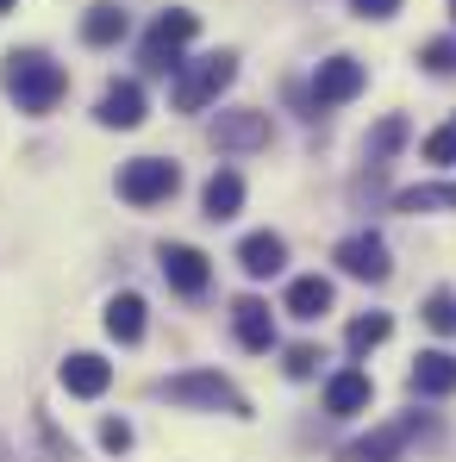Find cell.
I'll use <instances>...</instances> for the list:
<instances>
[{
    "instance_id": "cell-9",
    "label": "cell",
    "mask_w": 456,
    "mask_h": 462,
    "mask_svg": "<svg viewBox=\"0 0 456 462\" xmlns=\"http://www.w3.org/2000/svg\"><path fill=\"white\" fill-rule=\"evenodd\" d=\"M213 144L219 151H263L269 144V113H256V106H231L213 119Z\"/></svg>"
},
{
    "instance_id": "cell-12",
    "label": "cell",
    "mask_w": 456,
    "mask_h": 462,
    "mask_svg": "<svg viewBox=\"0 0 456 462\" xmlns=\"http://www.w3.org/2000/svg\"><path fill=\"white\" fill-rule=\"evenodd\" d=\"M94 119H100L107 132H132V125H144V88H138V81H113V88L100 94Z\"/></svg>"
},
{
    "instance_id": "cell-7",
    "label": "cell",
    "mask_w": 456,
    "mask_h": 462,
    "mask_svg": "<svg viewBox=\"0 0 456 462\" xmlns=\"http://www.w3.org/2000/svg\"><path fill=\"white\" fill-rule=\"evenodd\" d=\"M331 263H338L350 282H387V269H394V256H387V237H381V231H357V237H344V244L331 250Z\"/></svg>"
},
{
    "instance_id": "cell-31",
    "label": "cell",
    "mask_w": 456,
    "mask_h": 462,
    "mask_svg": "<svg viewBox=\"0 0 456 462\" xmlns=\"http://www.w3.org/2000/svg\"><path fill=\"white\" fill-rule=\"evenodd\" d=\"M451 19H456V0H451Z\"/></svg>"
},
{
    "instance_id": "cell-18",
    "label": "cell",
    "mask_w": 456,
    "mask_h": 462,
    "mask_svg": "<svg viewBox=\"0 0 456 462\" xmlns=\"http://www.w3.org/2000/svg\"><path fill=\"white\" fill-rule=\"evenodd\" d=\"M200 207H207L213 226H219V219H237V207H244V175H237V169H219V175L200 188Z\"/></svg>"
},
{
    "instance_id": "cell-13",
    "label": "cell",
    "mask_w": 456,
    "mask_h": 462,
    "mask_svg": "<svg viewBox=\"0 0 456 462\" xmlns=\"http://www.w3.org/2000/svg\"><path fill=\"white\" fill-rule=\"evenodd\" d=\"M231 331H237L244 350H269V344H275V312H269V300L244 294V300L231 307Z\"/></svg>"
},
{
    "instance_id": "cell-15",
    "label": "cell",
    "mask_w": 456,
    "mask_h": 462,
    "mask_svg": "<svg viewBox=\"0 0 456 462\" xmlns=\"http://www.w3.org/2000/svg\"><path fill=\"white\" fill-rule=\"evenodd\" d=\"M63 387H70L76 400H100V393L113 387V363L94 356V350H76V356L63 363Z\"/></svg>"
},
{
    "instance_id": "cell-27",
    "label": "cell",
    "mask_w": 456,
    "mask_h": 462,
    "mask_svg": "<svg viewBox=\"0 0 456 462\" xmlns=\"http://www.w3.org/2000/svg\"><path fill=\"white\" fill-rule=\"evenodd\" d=\"M425 162H456V119H451V125H438V132L425 138Z\"/></svg>"
},
{
    "instance_id": "cell-22",
    "label": "cell",
    "mask_w": 456,
    "mask_h": 462,
    "mask_svg": "<svg viewBox=\"0 0 456 462\" xmlns=\"http://www.w3.org/2000/svg\"><path fill=\"white\" fill-rule=\"evenodd\" d=\"M387 331H394V319H387V312H363V319H350L344 344H350V356H369L376 344H387Z\"/></svg>"
},
{
    "instance_id": "cell-20",
    "label": "cell",
    "mask_w": 456,
    "mask_h": 462,
    "mask_svg": "<svg viewBox=\"0 0 456 462\" xmlns=\"http://www.w3.org/2000/svg\"><path fill=\"white\" fill-rule=\"evenodd\" d=\"M288 312L306 319V325L325 319V312H331V282H325V275H301V282H288Z\"/></svg>"
},
{
    "instance_id": "cell-17",
    "label": "cell",
    "mask_w": 456,
    "mask_h": 462,
    "mask_svg": "<svg viewBox=\"0 0 456 462\" xmlns=\"http://www.w3.org/2000/svg\"><path fill=\"white\" fill-rule=\"evenodd\" d=\"M413 393H419V400H444V393H456V356L451 350H425V356L413 363Z\"/></svg>"
},
{
    "instance_id": "cell-5",
    "label": "cell",
    "mask_w": 456,
    "mask_h": 462,
    "mask_svg": "<svg viewBox=\"0 0 456 462\" xmlns=\"http://www.w3.org/2000/svg\"><path fill=\"white\" fill-rule=\"evenodd\" d=\"M175 188H181V169L169 156H132L119 169V200H132V207H163Z\"/></svg>"
},
{
    "instance_id": "cell-30",
    "label": "cell",
    "mask_w": 456,
    "mask_h": 462,
    "mask_svg": "<svg viewBox=\"0 0 456 462\" xmlns=\"http://www.w3.org/2000/svg\"><path fill=\"white\" fill-rule=\"evenodd\" d=\"M0 13H13V0H0Z\"/></svg>"
},
{
    "instance_id": "cell-19",
    "label": "cell",
    "mask_w": 456,
    "mask_h": 462,
    "mask_svg": "<svg viewBox=\"0 0 456 462\" xmlns=\"http://www.w3.org/2000/svg\"><path fill=\"white\" fill-rule=\"evenodd\" d=\"M107 337H119V344L144 337V294H113L107 300Z\"/></svg>"
},
{
    "instance_id": "cell-26",
    "label": "cell",
    "mask_w": 456,
    "mask_h": 462,
    "mask_svg": "<svg viewBox=\"0 0 456 462\" xmlns=\"http://www.w3.org/2000/svg\"><path fill=\"white\" fill-rule=\"evenodd\" d=\"M319 363H325V356H319V350H312V344H294V350H288V363H282V369H288V375H294V382H312V375H319Z\"/></svg>"
},
{
    "instance_id": "cell-16",
    "label": "cell",
    "mask_w": 456,
    "mask_h": 462,
    "mask_svg": "<svg viewBox=\"0 0 456 462\" xmlns=\"http://www.w3.org/2000/svg\"><path fill=\"white\" fill-rule=\"evenodd\" d=\"M126 32H132V19H126L119 0H100V6L81 13V44H88V51H107V44H119Z\"/></svg>"
},
{
    "instance_id": "cell-24",
    "label": "cell",
    "mask_w": 456,
    "mask_h": 462,
    "mask_svg": "<svg viewBox=\"0 0 456 462\" xmlns=\"http://www.w3.org/2000/svg\"><path fill=\"white\" fill-rule=\"evenodd\" d=\"M425 325H432L438 337H456V294L451 288H438V294L425 300Z\"/></svg>"
},
{
    "instance_id": "cell-8",
    "label": "cell",
    "mask_w": 456,
    "mask_h": 462,
    "mask_svg": "<svg viewBox=\"0 0 456 462\" xmlns=\"http://www.w3.org/2000/svg\"><path fill=\"white\" fill-rule=\"evenodd\" d=\"M363 81H369V69L357 57H325L312 69V106H344V100L363 94Z\"/></svg>"
},
{
    "instance_id": "cell-1",
    "label": "cell",
    "mask_w": 456,
    "mask_h": 462,
    "mask_svg": "<svg viewBox=\"0 0 456 462\" xmlns=\"http://www.w3.org/2000/svg\"><path fill=\"white\" fill-rule=\"evenodd\" d=\"M0 88L19 100V113H51V106L63 100L70 76H63V63H51L44 51H13V57L0 63Z\"/></svg>"
},
{
    "instance_id": "cell-29",
    "label": "cell",
    "mask_w": 456,
    "mask_h": 462,
    "mask_svg": "<svg viewBox=\"0 0 456 462\" xmlns=\"http://www.w3.org/2000/svg\"><path fill=\"white\" fill-rule=\"evenodd\" d=\"M350 13H363V19H394L400 0H350Z\"/></svg>"
},
{
    "instance_id": "cell-11",
    "label": "cell",
    "mask_w": 456,
    "mask_h": 462,
    "mask_svg": "<svg viewBox=\"0 0 456 462\" xmlns=\"http://www.w3.org/2000/svg\"><path fill=\"white\" fill-rule=\"evenodd\" d=\"M282 263H288V237H282V231H250V237L237 244V269H244L250 282L282 275Z\"/></svg>"
},
{
    "instance_id": "cell-25",
    "label": "cell",
    "mask_w": 456,
    "mask_h": 462,
    "mask_svg": "<svg viewBox=\"0 0 456 462\" xmlns=\"http://www.w3.org/2000/svg\"><path fill=\"white\" fill-rule=\"evenodd\" d=\"M419 63H425L432 76H456V38H432V44L419 51Z\"/></svg>"
},
{
    "instance_id": "cell-23",
    "label": "cell",
    "mask_w": 456,
    "mask_h": 462,
    "mask_svg": "<svg viewBox=\"0 0 456 462\" xmlns=\"http://www.w3.org/2000/svg\"><path fill=\"white\" fill-rule=\"evenodd\" d=\"M400 144H406V119H400V113H387V119H381L376 132H369V144H363L369 169H381V162H387V156L400 151Z\"/></svg>"
},
{
    "instance_id": "cell-21",
    "label": "cell",
    "mask_w": 456,
    "mask_h": 462,
    "mask_svg": "<svg viewBox=\"0 0 456 462\" xmlns=\"http://www.w3.org/2000/svg\"><path fill=\"white\" fill-rule=\"evenodd\" d=\"M394 207H400V213H438V207H451V213H456V181H425V188H400V194H394Z\"/></svg>"
},
{
    "instance_id": "cell-2",
    "label": "cell",
    "mask_w": 456,
    "mask_h": 462,
    "mask_svg": "<svg viewBox=\"0 0 456 462\" xmlns=\"http://www.w3.org/2000/svg\"><path fill=\"white\" fill-rule=\"evenodd\" d=\"M231 76H237V57H231V51H213V57H200V63H181V69H175V106H181V113H207L231 88Z\"/></svg>"
},
{
    "instance_id": "cell-6",
    "label": "cell",
    "mask_w": 456,
    "mask_h": 462,
    "mask_svg": "<svg viewBox=\"0 0 456 462\" xmlns=\"http://www.w3.org/2000/svg\"><path fill=\"white\" fill-rule=\"evenodd\" d=\"M432 419L425 412H406V419H387L381 431H369V438H357V444H344V462H400V450L425 431Z\"/></svg>"
},
{
    "instance_id": "cell-14",
    "label": "cell",
    "mask_w": 456,
    "mask_h": 462,
    "mask_svg": "<svg viewBox=\"0 0 456 462\" xmlns=\"http://www.w3.org/2000/svg\"><path fill=\"white\" fill-rule=\"evenodd\" d=\"M369 400H376V382L363 369H344V375H331V387H325V412L331 419H357V412H369Z\"/></svg>"
},
{
    "instance_id": "cell-10",
    "label": "cell",
    "mask_w": 456,
    "mask_h": 462,
    "mask_svg": "<svg viewBox=\"0 0 456 462\" xmlns=\"http://www.w3.org/2000/svg\"><path fill=\"white\" fill-rule=\"evenodd\" d=\"M163 282L175 288V294H207V282H213V263L194 250V244H163Z\"/></svg>"
},
{
    "instance_id": "cell-28",
    "label": "cell",
    "mask_w": 456,
    "mask_h": 462,
    "mask_svg": "<svg viewBox=\"0 0 456 462\" xmlns=\"http://www.w3.org/2000/svg\"><path fill=\"white\" fill-rule=\"evenodd\" d=\"M100 444H107L113 457H126V450H132V425H126V419H107V425H100Z\"/></svg>"
},
{
    "instance_id": "cell-4",
    "label": "cell",
    "mask_w": 456,
    "mask_h": 462,
    "mask_svg": "<svg viewBox=\"0 0 456 462\" xmlns=\"http://www.w3.org/2000/svg\"><path fill=\"white\" fill-rule=\"evenodd\" d=\"M194 32H200V19H194L188 6H169V13L156 19L151 32H144V69H151V76H169V69H181V51L194 44Z\"/></svg>"
},
{
    "instance_id": "cell-3",
    "label": "cell",
    "mask_w": 456,
    "mask_h": 462,
    "mask_svg": "<svg viewBox=\"0 0 456 462\" xmlns=\"http://www.w3.org/2000/svg\"><path fill=\"white\" fill-rule=\"evenodd\" d=\"M169 406H207V412H244V393L219 375V369H188V375H169L156 387Z\"/></svg>"
}]
</instances>
